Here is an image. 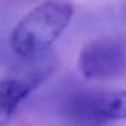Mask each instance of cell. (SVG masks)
Segmentation results:
<instances>
[{"label":"cell","instance_id":"6da1fadb","mask_svg":"<svg viewBox=\"0 0 126 126\" xmlns=\"http://www.w3.org/2000/svg\"><path fill=\"white\" fill-rule=\"evenodd\" d=\"M74 7L64 0H48L29 11L10 35V47L22 58L43 53L71 22Z\"/></svg>","mask_w":126,"mask_h":126},{"label":"cell","instance_id":"7a4b0ae2","mask_svg":"<svg viewBox=\"0 0 126 126\" xmlns=\"http://www.w3.org/2000/svg\"><path fill=\"white\" fill-rule=\"evenodd\" d=\"M79 69L89 80L126 78V37L110 35L87 42L79 55Z\"/></svg>","mask_w":126,"mask_h":126},{"label":"cell","instance_id":"3957f363","mask_svg":"<svg viewBox=\"0 0 126 126\" xmlns=\"http://www.w3.org/2000/svg\"><path fill=\"white\" fill-rule=\"evenodd\" d=\"M26 78H7L0 81V126H6L35 86Z\"/></svg>","mask_w":126,"mask_h":126}]
</instances>
